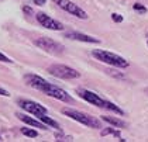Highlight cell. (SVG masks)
<instances>
[{"instance_id":"cell-14","label":"cell","mask_w":148,"mask_h":142,"mask_svg":"<svg viewBox=\"0 0 148 142\" xmlns=\"http://www.w3.org/2000/svg\"><path fill=\"white\" fill-rule=\"evenodd\" d=\"M38 120H41L44 124H47L48 127H51V128H57V130H61V127H59V124H58L57 121H54L52 118H49L47 114L44 115H41V117H38Z\"/></svg>"},{"instance_id":"cell-12","label":"cell","mask_w":148,"mask_h":142,"mask_svg":"<svg viewBox=\"0 0 148 142\" xmlns=\"http://www.w3.org/2000/svg\"><path fill=\"white\" fill-rule=\"evenodd\" d=\"M16 115L20 118V121H23L24 124H27V125H31V127H34V128H41V130H48V125L44 124L41 120H34L33 117H28V115L20 114V113H17Z\"/></svg>"},{"instance_id":"cell-22","label":"cell","mask_w":148,"mask_h":142,"mask_svg":"<svg viewBox=\"0 0 148 142\" xmlns=\"http://www.w3.org/2000/svg\"><path fill=\"white\" fill-rule=\"evenodd\" d=\"M23 11L25 13V14H33V9H31V7H28V6H24Z\"/></svg>"},{"instance_id":"cell-27","label":"cell","mask_w":148,"mask_h":142,"mask_svg":"<svg viewBox=\"0 0 148 142\" xmlns=\"http://www.w3.org/2000/svg\"><path fill=\"white\" fill-rule=\"evenodd\" d=\"M147 45H148V41H147Z\"/></svg>"},{"instance_id":"cell-24","label":"cell","mask_w":148,"mask_h":142,"mask_svg":"<svg viewBox=\"0 0 148 142\" xmlns=\"http://www.w3.org/2000/svg\"><path fill=\"white\" fill-rule=\"evenodd\" d=\"M47 3V0H34V4H38V6H44Z\"/></svg>"},{"instance_id":"cell-1","label":"cell","mask_w":148,"mask_h":142,"mask_svg":"<svg viewBox=\"0 0 148 142\" xmlns=\"http://www.w3.org/2000/svg\"><path fill=\"white\" fill-rule=\"evenodd\" d=\"M92 56L96 58L99 62L107 63V65L119 68V69H124V68L128 66V61H125L123 56L116 55L113 52H109L106 49H93L92 51Z\"/></svg>"},{"instance_id":"cell-20","label":"cell","mask_w":148,"mask_h":142,"mask_svg":"<svg viewBox=\"0 0 148 142\" xmlns=\"http://www.w3.org/2000/svg\"><path fill=\"white\" fill-rule=\"evenodd\" d=\"M112 20H113L114 23H121L123 21V16H121V14H117V13H113V14H112Z\"/></svg>"},{"instance_id":"cell-9","label":"cell","mask_w":148,"mask_h":142,"mask_svg":"<svg viewBox=\"0 0 148 142\" xmlns=\"http://www.w3.org/2000/svg\"><path fill=\"white\" fill-rule=\"evenodd\" d=\"M37 21L40 23L44 28H48V30H52V31H62L64 30V25L59 21L51 18L49 16H47L45 13H38L37 16Z\"/></svg>"},{"instance_id":"cell-8","label":"cell","mask_w":148,"mask_h":142,"mask_svg":"<svg viewBox=\"0 0 148 142\" xmlns=\"http://www.w3.org/2000/svg\"><path fill=\"white\" fill-rule=\"evenodd\" d=\"M76 93L79 94L80 98L86 100V101L90 103V104H95V106H97V107H100V109H104V107H106V100L102 98V97H99L96 93H93V91H90V90H86V89H78Z\"/></svg>"},{"instance_id":"cell-11","label":"cell","mask_w":148,"mask_h":142,"mask_svg":"<svg viewBox=\"0 0 148 142\" xmlns=\"http://www.w3.org/2000/svg\"><path fill=\"white\" fill-rule=\"evenodd\" d=\"M65 38L69 40H75V41H80V42H88V44H99L100 40L88 35V34H82V33H76V31H72V33H66L65 34Z\"/></svg>"},{"instance_id":"cell-13","label":"cell","mask_w":148,"mask_h":142,"mask_svg":"<svg viewBox=\"0 0 148 142\" xmlns=\"http://www.w3.org/2000/svg\"><path fill=\"white\" fill-rule=\"evenodd\" d=\"M102 120L106 121V122H109L110 125H114V127H117V128H125L127 127V124H125L123 120H120V118H117V117H110V115H102Z\"/></svg>"},{"instance_id":"cell-17","label":"cell","mask_w":148,"mask_h":142,"mask_svg":"<svg viewBox=\"0 0 148 142\" xmlns=\"http://www.w3.org/2000/svg\"><path fill=\"white\" fill-rule=\"evenodd\" d=\"M21 134L25 135V137H30V138H37L38 137V132L35 130H31V128H21Z\"/></svg>"},{"instance_id":"cell-16","label":"cell","mask_w":148,"mask_h":142,"mask_svg":"<svg viewBox=\"0 0 148 142\" xmlns=\"http://www.w3.org/2000/svg\"><path fill=\"white\" fill-rule=\"evenodd\" d=\"M104 109L110 110V111H113V113H116V114H119V115H123L124 114V111L120 109L119 106H116L114 103H112V101H109V100H106V107Z\"/></svg>"},{"instance_id":"cell-4","label":"cell","mask_w":148,"mask_h":142,"mask_svg":"<svg viewBox=\"0 0 148 142\" xmlns=\"http://www.w3.org/2000/svg\"><path fill=\"white\" fill-rule=\"evenodd\" d=\"M34 44L38 48H41L42 51H45V52H48L51 55H61L64 52V45L57 42L52 38H48V37L37 38V40H34Z\"/></svg>"},{"instance_id":"cell-18","label":"cell","mask_w":148,"mask_h":142,"mask_svg":"<svg viewBox=\"0 0 148 142\" xmlns=\"http://www.w3.org/2000/svg\"><path fill=\"white\" fill-rule=\"evenodd\" d=\"M133 9H134V11L140 13V14H145V13H147V7H144L141 3H136V4H133Z\"/></svg>"},{"instance_id":"cell-10","label":"cell","mask_w":148,"mask_h":142,"mask_svg":"<svg viewBox=\"0 0 148 142\" xmlns=\"http://www.w3.org/2000/svg\"><path fill=\"white\" fill-rule=\"evenodd\" d=\"M25 83L28 85V86H31V87L37 89V90H40V91H42L44 87H45L49 83V82H47L44 77L38 76V75H33V73H30V75H25Z\"/></svg>"},{"instance_id":"cell-15","label":"cell","mask_w":148,"mask_h":142,"mask_svg":"<svg viewBox=\"0 0 148 142\" xmlns=\"http://www.w3.org/2000/svg\"><path fill=\"white\" fill-rule=\"evenodd\" d=\"M100 135H102V137H106V135H114V137H116V138H119L120 141H125V139H123V138H121L120 131L113 130V128H104V130H102V131H100Z\"/></svg>"},{"instance_id":"cell-3","label":"cell","mask_w":148,"mask_h":142,"mask_svg":"<svg viewBox=\"0 0 148 142\" xmlns=\"http://www.w3.org/2000/svg\"><path fill=\"white\" fill-rule=\"evenodd\" d=\"M47 70H48L49 75H52L54 77H58V79L71 80V79H78L80 76V73L78 70H75V69H72V68H69L66 65H59V63L49 66Z\"/></svg>"},{"instance_id":"cell-6","label":"cell","mask_w":148,"mask_h":142,"mask_svg":"<svg viewBox=\"0 0 148 142\" xmlns=\"http://www.w3.org/2000/svg\"><path fill=\"white\" fill-rule=\"evenodd\" d=\"M18 106H20L24 111L33 114L35 117H41V115H44V114L48 113V110H47L44 106H41L40 103H35L33 100H18Z\"/></svg>"},{"instance_id":"cell-19","label":"cell","mask_w":148,"mask_h":142,"mask_svg":"<svg viewBox=\"0 0 148 142\" xmlns=\"http://www.w3.org/2000/svg\"><path fill=\"white\" fill-rule=\"evenodd\" d=\"M55 138L57 141H72V137H68V135H64V132H57L55 134Z\"/></svg>"},{"instance_id":"cell-23","label":"cell","mask_w":148,"mask_h":142,"mask_svg":"<svg viewBox=\"0 0 148 142\" xmlns=\"http://www.w3.org/2000/svg\"><path fill=\"white\" fill-rule=\"evenodd\" d=\"M0 96H4V97H9L10 96V93L7 91V90H4V89L0 87Z\"/></svg>"},{"instance_id":"cell-25","label":"cell","mask_w":148,"mask_h":142,"mask_svg":"<svg viewBox=\"0 0 148 142\" xmlns=\"http://www.w3.org/2000/svg\"><path fill=\"white\" fill-rule=\"evenodd\" d=\"M145 93H147V94H148V87H145Z\"/></svg>"},{"instance_id":"cell-5","label":"cell","mask_w":148,"mask_h":142,"mask_svg":"<svg viewBox=\"0 0 148 142\" xmlns=\"http://www.w3.org/2000/svg\"><path fill=\"white\" fill-rule=\"evenodd\" d=\"M54 1L57 3L61 9H64L65 11H68L69 14L78 17L80 20H86L88 18V13L83 9H80L78 4H75L73 1H71V0H54Z\"/></svg>"},{"instance_id":"cell-2","label":"cell","mask_w":148,"mask_h":142,"mask_svg":"<svg viewBox=\"0 0 148 142\" xmlns=\"http://www.w3.org/2000/svg\"><path fill=\"white\" fill-rule=\"evenodd\" d=\"M62 113H64L66 117L78 121V122L86 125V127H89V128H102V122L97 120V118L89 115V114H85V113H80V111H76V110H72V109H64Z\"/></svg>"},{"instance_id":"cell-21","label":"cell","mask_w":148,"mask_h":142,"mask_svg":"<svg viewBox=\"0 0 148 142\" xmlns=\"http://www.w3.org/2000/svg\"><path fill=\"white\" fill-rule=\"evenodd\" d=\"M0 62H6V63H12L13 61H12V59H10V58H7V56H6V55H4V54H1V52H0Z\"/></svg>"},{"instance_id":"cell-7","label":"cell","mask_w":148,"mask_h":142,"mask_svg":"<svg viewBox=\"0 0 148 142\" xmlns=\"http://www.w3.org/2000/svg\"><path fill=\"white\" fill-rule=\"evenodd\" d=\"M42 93H45L47 96H49V97H54V98H57V100H61V101L72 103V97L69 96L68 93H66L65 90H62L61 87H58V86H55V85H52V83H48L45 87H44Z\"/></svg>"},{"instance_id":"cell-26","label":"cell","mask_w":148,"mask_h":142,"mask_svg":"<svg viewBox=\"0 0 148 142\" xmlns=\"http://www.w3.org/2000/svg\"><path fill=\"white\" fill-rule=\"evenodd\" d=\"M0 141H1V137H0Z\"/></svg>"}]
</instances>
